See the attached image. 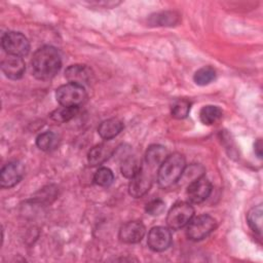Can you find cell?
<instances>
[{
	"mask_svg": "<svg viewBox=\"0 0 263 263\" xmlns=\"http://www.w3.org/2000/svg\"><path fill=\"white\" fill-rule=\"evenodd\" d=\"M62 66L59 50L49 45L40 47L31 60L32 74L39 80H48L54 77Z\"/></svg>",
	"mask_w": 263,
	"mask_h": 263,
	"instance_id": "1",
	"label": "cell"
},
{
	"mask_svg": "<svg viewBox=\"0 0 263 263\" xmlns=\"http://www.w3.org/2000/svg\"><path fill=\"white\" fill-rule=\"evenodd\" d=\"M186 166L185 157L178 152L167 155L158 167L157 182L158 185L165 189L180 180Z\"/></svg>",
	"mask_w": 263,
	"mask_h": 263,
	"instance_id": "2",
	"label": "cell"
},
{
	"mask_svg": "<svg viewBox=\"0 0 263 263\" xmlns=\"http://www.w3.org/2000/svg\"><path fill=\"white\" fill-rule=\"evenodd\" d=\"M55 98L61 106L79 108L86 101L87 95L84 86L68 82L58 87Z\"/></svg>",
	"mask_w": 263,
	"mask_h": 263,
	"instance_id": "3",
	"label": "cell"
},
{
	"mask_svg": "<svg viewBox=\"0 0 263 263\" xmlns=\"http://www.w3.org/2000/svg\"><path fill=\"white\" fill-rule=\"evenodd\" d=\"M216 220L210 215H199L192 218L187 224V237L193 241H198L205 238L215 228Z\"/></svg>",
	"mask_w": 263,
	"mask_h": 263,
	"instance_id": "4",
	"label": "cell"
},
{
	"mask_svg": "<svg viewBox=\"0 0 263 263\" xmlns=\"http://www.w3.org/2000/svg\"><path fill=\"white\" fill-rule=\"evenodd\" d=\"M194 216V209L188 202L174 204L167 213L166 224L171 229H181L186 226Z\"/></svg>",
	"mask_w": 263,
	"mask_h": 263,
	"instance_id": "5",
	"label": "cell"
},
{
	"mask_svg": "<svg viewBox=\"0 0 263 263\" xmlns=\"http://www.w3.org/2000/svg\"><path fill=\"white\" fill-rule=\"evenodd\" d=\"M2 47L7 54L24 57L30 50V43L28 39L20 32H6L2 36Z\"/></svg>",
	"mask_w": 263,
	"mask_h": 263,
	"instance_id": "6",
	"label": "cell"
},
{
	"mask_svg": "<svg viewBox=\"0 0 263 263\" xmlns=\"http://www.w3.org/2000/svg\"><path fill=\"white\" fill-rule=\"evenodd\" d=\"M152 185V174L142 165L140 171L130 179L128 192L132 196L139 198L145 195Z\"/></svg>",
	"mask_w": 263,
	"mask_h": 263,
	"instance_id": "7",
	"label": "cell"
},
{
	"mask_svg": "<svg viewBox=\"0 0 263 263\" xmlns=\"http://www.w3.org/2000/svg\"><path fill=\"white\" fill-rule=\"evenodd\" d=\"M212 192L211 182L203 176L192 181L187 187V197L192 203H200L204 201Z\"/></svg>",
	"mask_w": 263,
	"mask_h": 263,
	"instance_id": "8",
	"label": "cell"
},
{
	"mask_svg": "<svg viewBox=\"0 0 263 263\" xmlns=\"http://www.w3.org/2000/svg\"><path fill=\"white\" fill-rule=\"evenodd\" d=\"M25 167L18 161H11L5 164L0 172V185L2 188H11L24 177Z\"/></svg>",
	"mask_w": 263,
	"mask_h": 263,
	"instance_id": "9",
	"label": "cell"
},
{
	"mask_svg": "<svg viewBox=\"0 0 263 263\" xmlns=\"http://www.w3.org/2000/svg\"><path fill=\"white\" fill-rule=\"evenodd\" d=\"M172 242L171 231L163 226H156L151 228L148 233V247L154 252L165 251Z\"/></svg>",
	"mask_w": 263,
	"mask_h": 263,
	"instance_id": "10",
	"label": "cell"
},
{
	"mask_svg": "<svg viewBox=\"0 0 263 263\" xmlns=\"http://www.w3.org/2000/svg\"><path fill=\"white\" fill-rule=\"evenodd\" d=\"M145 232L146 228L142 222L129 221L120 227L118 237L124 243H137L142 240Z\"/></svg>",
	"mask_w": 263,
	"mask_h": 263,
	"instance_id": "11",
	"label": "cell"
},
{
	"mask_svg": "<svg viewBox=\"0 0 263 263\" xmlns=\"http://www.w3.org/2000/svg\"><path fill=\"white\" fill-rule=\"evenodd\" d=\"M25 62L21 57L8 54L2 60L1 70L3 74L9 79H20L25 73Z\"/></svg>",
	"mask_w": 263,
	"mask_h": 263,
	"instance_id": "12",
	"label": "cell"
},
{
	"mask_svg": "<svg viewBox=\"0 0 263 263\" xmlns=\"http://www.w3.org/2000/svg\"><path fill=\"white\" fill-rule=\"evenodd\" d=\"M65 77L70 83L84 86L91 81L92 71L86 65H71L66 69Z\"/></svg>",
	"mask_w": 263,
	"mask_h": 263,
	"instance_id": "13",
	"label": "cell"
},
{
	"mask_svg": "<svg viewBox=\"0 0 263 263\" xmlns=\"http://www.w3.org/2000/svg\"><path fill=\"white\" fill-rule=\"evenodd\" d=\"M114 152V147L109 143L99 144L92 147L87 155L88 163L91 166H97L105 162Z\"/></svg>",
	"mask_w": 263,
	"mask_h": 263,
	"instance_id": "14",
	"label": "cell"
},
{
	"mask_svg": "<svg viewBox=\"0 0 263 263\" xmlns=\"http://www.w3.org/2000/svg\"><path fill=\"white\" fill-rule=\"evenodd\" d=\"M123 128V123L118 118H109L104 120L98 127L100 137L104 140H111L115 138Z\"/></svg>",
	"mask_w": 263,
	"mask_h": 263,
	"instance_id": "15",
	"label": "cell"
},
{
	"mask_svg": "<svg viewBox=\"0 0 263 263\" xmlns=\"http://www.w3.org/2000/svg\"><path fill=\"white\" fill-rule=\"evenodd\" d=\"M167 152L165 147L161 145H151L145 154V161L146 165L151 168L159 166L162 161L166 158Z\"/></svg>",
	"mask_w": 263,
	"mask_h": 263,
	"instance_id": "16",
	"label": "cell"
},
{
	"mask_svg": "<svg viewBox=\"0 0 263 263\" xmlns=\"http://www.w3.org/2000/svg\"><path fill=\"white\" fill-rule=\"evenodd\" d=\"M36 145L40 150L52 151L59 146V138L52 132H45L36 138Z\"/></svg>",
	"mask_w": 263,
	"mask_h": 263,
	"instance_id": "17",
	"label": "cell"
},
{
	"mask_svg": "<svg viewBox=\"0 0 263 263\" xmlns=\"http://www.w3.org/2000/svg\"><path fill=\"white\" fill-rule=\"evenodd\" d=\"M152 26H175L179 22V14L174 11H162L151 15Z\"/></svg>",
	"mask_w": 263,
	"mask_h": 263,
	"instance_id": "18",
	"label": "cell"
},
{
	"mask_svg": "<svg viewBox=\"0 0 263 263\" xmlns=\"http://www.w3.org/2000/svg\"><path fill=\"white\" fill-rule=\"evenodd\" d=\"M222 117V111L219 107L208 105L201 108L199 112V119L205 125H212L216 123Z\"/></svg>",
	"mask_w": 263,
	"mask_h": 263,
	"instance_id": "19",
	"label": "cell"
},
{
	"mask_svg": "<svg viewBox=\"0 0 263 263\" xmlns=\"http://www.w3.org/2000/svg\"><path fill=\"white\" fill-rule=\"evenodd\" d=\"M262 214H263V209L262 205H256L252 208L247 215V221L249 226L253 231L261 235L262 232Z\"/></svg>",
	"mask_w": 263,
	"mask_h": 263,
	"instance_id": "20",
	"label": "cell"
},
{
	"mask_svg": "<svg viewBox=\"0 0 263 263\" xmlns=\"http://www.w3.org/2000/svg\"><path fill=\"white\" fill-rule=\"evenodd\" d=\"M142 167L141 161L136 157V156H127L121 164V174L125 178L132 179Z\"/></svg>",
	"mask_w": 263,
	"mask_h": 263,
	"instance_id": "21",
	"label": "cell"
},
{
	"mask_svg": "<svg viewBox=\"0 0 263 263\" xmlns=\"http://www.w3.org/2000/svg\"><path fill=\"white\" fill-rule=\"evenodd\" d=\"M216 78V71L210 67L205 66L200 69H198L193 76V80L197 85H208Z\"/></svg>",
	"mask_w": 263,
	"mask_h": 263,
	"instance_id": "22",
	"label": "cell"
},
{
	"mask_svg": "<svg viewBox=\"0 0 263 263\" xmlns=\"http://www.w3.org/2000/svg\"><path fill=\"white\" fill-rule=\"evenodd\" d=\"M77 112H78V108L61 106L50 114V118L57 122H67L72 118H74Z\"/></svg>",
	"mask_w": 263,
	"mask_h": 263,
	"instance_id": "23",
	"label": "cell"
},
{
	"mask_svg": "<svg viewBox=\"0 0 263 263\" xmlns=\"http://www.w3.org/2000/svg\"><path fill=\"white\" fill-rule=\"evenodd\" d=\"M191 103L186 99H178L172 105V116L177 119L186 118L190 112Z\"/></svg>",
	"mask_w": 263,
	"mask_h": 263,
	"instance_id": "24",
	"label": "cell"
},
{
	"mask_svg": "<svg viewBox=\"0 0 263 263\" xmlns=\"http://www.w3.org/2000/svg\"><path fill=\"white\" fill-rule=\"evenodd\" d=\"M93 181L99 186L108 187L113 183L114 176H113V173L110 168L100 167L93 176Z\"/></svg>",
	"mask_w": 263,
	"mask_h": 263,
	"instance_id": "25",
	"label": "cell"
},
{
	"mask_svg": "<svg viewBox=\"0 0 263 263\" xmlns=\"http://www.w3.org/2000/svg\"><path fill=\"white\" fill-rule=\"evenodd\" d=\"M203 173H204V168H203L201 165L193 163V164L189 165L188 167L185 166V168H184V171H183V174H182L180 180H183L184 182L187 181L188 184H189V183H191L192 181H194V180H196V179L202 177V176H203Z\"/></svg>",
	"mask_w": 263,
	"mask_h": 263,
	"instance_id": "26",
	"label": "cell"
},
{
	"mask_svg": "<svg viewBox=\"0 0 263 263\" xmlns=\"http://www.w3.org/2000/svg\"><path fill=\"white\" fill-rule=\"evenodd\" d=\"M165 209V204L164 202L157 198V199H153L151 201H149L147 204H146V212L151 215V216H159L163 213Z\"/></svg>",
	"mask_w": 263,
	"mask_h": 263,
	"instance_id": "27",
	"label": "cell"
},
{
	"mask_svg": "<svg viewBox=\"0 0 263 263\" xmlns=\"http://www.w3.org/2000/svg\"><path fill=\"white\" fill-rule=\"evenodd\" d=\"M255 153L257 154V156L259 158L262 157V142L261 139H259L256 143H255Z\"/></svg>",
	"mask_w": 263,
	"mask_h": 263,
	"instance_id": "28",
	"label": "cell"
}]
</instances>
